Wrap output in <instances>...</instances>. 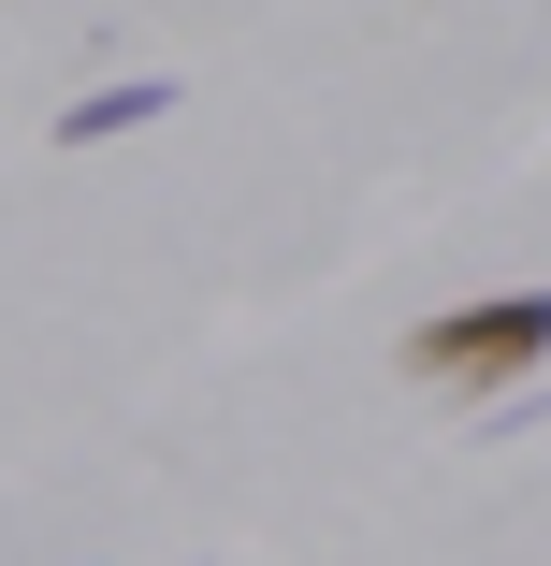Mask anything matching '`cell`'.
Segmentation results:
<instances>
[{
	"instance_id": "7a4b0ae2",
	"label": "cell",
	"mask_w": 551,
	"mask_h": 566,
	"mask_svg": "<svg viewBox=\"0 0 551 566\" xmlns=\"http://www.w3.org/2000/svg\"><path fill=\"white\" fill-rule=\"evenodd\" d=\"M160 117H174V87H160V73H131V87L59 102V146H117V132H160Z\"/></svg>"
},
{
	"instance_id": "6da1fadb",
	"label": "cell",
	"mask_w": 551,
	"mask_h": 566,
	"mask_svg": "<svg viewBox=\"0 0 551 566\" xmlns=\"http://www.w3.org/2000/svg\"><path fill=\"white\" fill-rule=\"evenodd\" d=\"M406 392H451V407H508L537 364H551V291H494V305H435L406 319Z\"/></svg>"
}]
</instances>
